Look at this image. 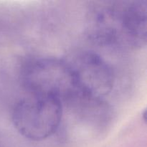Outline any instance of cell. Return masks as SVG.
Wrapping results in <instances>:
<instances>
[{
  "label": "cell",
  "instance_id": "4",
  "mask_svg": "<svg viewBox=\"0 0 147 147\" xmlns=\"http://www.w3.org/2000/svg\"><path fill=\"white\" fill-rule=\"evenodd\" d=\"M67 61L79 93L104 100L111 92L115 83L114 73L100 55L89 50L79 51Z\"/></svg>",
  "mask_w": 147,
  "mask_h": 147
},
{
  "label": "cell",
  "instance_id": "1",
  "mask_svg": "<svg viewBox=\"0 0 147 147\" xmlns=\"http://www.w3.org/2000/svg\"><path fill=\"white\" fill-rule=\"evenodd\" d=\"M87 23L88 35L97 44L141 47L146 42V1H96L90 6Z\"/></svg>",
  "mask_w": 147,
  "mask_h": 147
},
{
  "label": "cell",
  "instance_id": "2",
  "mask_svg": "<svg viewBox=\"0 0 147 147\" xmlns=\"http://www.w3.org/2000/svg\"><path fill=\"white\" fill-rule=\"evenodd\" d=\"M21 80L30 95L55 98L63 105L79 93L67 60L42 57L31 60L23 67Z\"/></svg>",
  "mask_w": 147,
  "mask_h": 147
},
{
  "label": "cell",
  "instance_id": "3",
  "mask_svg": "<svg viewBox=\"0 0 147 147\" xmlns=\"http://www.w3.org/2000/svg\"><path fill=\"white\" fill-rule=\"evenodd\" d=\"M63 105L59 99L30 95L14 106L12 121L19 133L32 141H42L54 134L63 117Z\"/></svg>",
  "mask_w": 147,
  "mask_h": 147
}]
</instances>
